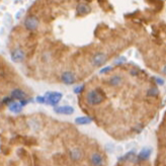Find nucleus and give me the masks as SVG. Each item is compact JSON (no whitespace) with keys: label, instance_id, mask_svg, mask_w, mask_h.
I'll list each match as a JSON object with an SVG mask.
<instances>
[{"label":"nucleus","instance_id":"nucleus-1","mask_svg":"<svg viewBox=\"0 0 166 166\" xmlns=\"http://www.w3.org/2000/svg\"><path fill=\"white\" fill-rule=\"evenodd\" d=\"M86 100L88 104L90 105H98L104 100V95L97 89H93V90L88 92Z\"/></svg>","mask_w":166,"mask_h":166},{"label":"nucleus","instance_id":"nucleus-2","mask_svg":"<svg viewBox=\"0 0 166 166\" xmlns=\"http://www.w3.org/2000/svg\"><path fill=\"white\" fill-rule=\"evenodd\" d=\"M63 94L61 92H57V91H51V92H47L46 95H45V98H46V102H48L50 105H55L58 104L61 99H62Z\"/></svg>","mask_w":166,"mask_h":166},{"label":"nucleus","instance_id":"nucleus-3","mask_svg":"<svg viewBox=\"0 0 166 166\" xmlns=\"http://www.w3.org/2000/svg\"><path fill=\"white\" fill-rule=\"evenodd\" d=\"M24 26H26L28 31H35L39 26V19L34 15L27 16L24 20Z\"/></svg>","mask_w":166,"mask_h":166},{"label":"nucleus","instance_id":"nucleus-4","mask_svg":"<svg viewBox=\"0 0 166 166\" xmlns=\"http://www.w3.org/2000/svg\"><path fill=\"white\" fill-rule=\"evenodd\" d=\"M107 57L103 53H96V54L92 57V64L94 65L96 67H100L102 66V65L105 63V61H107Z\"/></svg>","mask_w":166,"mask_h":166},{"label":"nucleus","instance_id":"nucleus-5","mask_svg":"<svg viewBox=\"0 0 166 166\" xmlns=\"http://www.w3.org/2000/svg\"><path fill=\"white\" fill-rule=\"evenodd\" d=\"M61 80H62V82L64 84H67V85L73 84L75 82V75L70 71H66L61 76Z\"/></svg>","mask_w":166,"mask_h":166},{"label":"nucleus","instance_id":"nucleus-6","mask_svg":"<svg viewBox=\"0 0 166 166\" xmlns=\"http://www.w3.org/2000/svg\"><path fill=\"white\" fill-rule=\"evenodd\" d=\"M24 59V52L21 50V49H15L14 51H12L11 53V60L13 62H21V61Z\"/></svg>","mask_w":166,"mask_h":166},{"label":"nucleus","instance_id":"nucleus-7","mask_svg":"<svg viewBox=\"0 0 166 166\" xmlns=\"http://www.w3.org/2000/svg\"><path fill=\"white\" fill-rule=\"evenodd\" d=\"M55 112L60 113V115H66V116H70L74 112V108L70 105H63V107H55Z\"/></svg>","mask_w":166,"mask_h":166},{"label":"nucleus","instance_id":"nucleus-8","mask_svg":"<svg viewBox=\"0 0 166 166\" xmlns=\"http://www.w3.org/2000/svg\"><path fill=\"white\" fill-rule=\"evenodd\" d=\"M90 162L93 166H102L104 164V160L103 157L100 155L98 153H94L91 155L90 158Z\"/></svg>","mask_w":166,"mask_h":166},{"label":"nucleus","instance_id":"nucleus-9","mask_svg":"<svg viewBox=\"0 0 166 166\" xmlns=\"http://www.w3.org/2000/svg\"><path fill=\"white\" fill-rule=\"evenodd\" d=\"M76 11L79 15H85V14H88L91 11V8L86 3H80L77 5Z\"/></svg>","mask_w":166,"mask_h":166},{"label":"nucleus","instance_id":"nucleus-10","mask_svg":"<svg viewBox=\"0 0 166 166\" xmlns=\"http://www.w3.org/2000/svg\"><path fill=\"white\" fill-rule=\"evenodd\" d=\"M151 153H152L151 148L144 147V148L140 151L139 155H138V158H139L140 161H146V160L149 159V157H150V155H151Z\"/></svg>","mask_w":166,"mask_h":166},{"label":"nucleus","instance_id":"nucleus-11","mask_svg":"<svg viewBox=\"0 0 166 166\" xmlns=\"http://www.w3.org/2000/svg\"><path fill=\"white\" fill-rule=\"evenodd\" d=\"M13 99H18V100H22L26 98V92L21 89H14L13 91L11 92V95H10Z\"/></svg>","mask_w":166,"mask_h":166},{"label":"nucleus","instance_id":"nucleus-12","mask_svg":"<svg viewBox=\"0 0 166 166\" xmlns=\"http://www.w3.org/2000/svg\"><path fill=\"white\" fill-rule=\"evenodd\" d=\"M8 107H9L10 111L17 113V112H20V111H22V107H21V104H20L19 102H15V101H12L11 103L8 104Z\"/></svg>","mask_w":166,"mask_h":166},{"label":"nucleus","instance_id":"nucleus-13","mask_svg":"<svg viewBox=\"0 0 166 166\" xmlns=\"http://www.w3.org/2000/svg\"><path fill=\"white\" fill-rule=\"evenodd\" d=\"M70 157L73 161H79L82 157V152L79 149H72L70 151Z\"/></svg>","mask_w":166,"mask_h":166},{"label":"nucleus","instance_id":"nucleus-14","mask_svg":"<svg viewBox=\"0 0 166 166\" xmlns=\"http://www.w3.org/2000/svg\"><path fill=\"white\" fill-rule=\"evenodd\" d=\"M91 121H92V120L90 119V117H88V116H78V117H76V119H75V123L77 125H80V126L88 125V124H90Z\"/></svg>","mask_w":166,"mask_h":166},{"label":"nucleus","instance_id":"nucleus-15","mask_svg":"<svg viewBox=\"0 0 166 166\" xmlns=\"http://www.w3.org/2000/svg\"><path fill=\"white\" fill-rule=\"evenodd\" d=\"M135 154H136V152H135V150H133V151H130V152H128L126 155H124L123 157H121L120 158V160L121 161H129V160H132L134 157H135Z\"/></svg>","mask_w":166,"mask_h":166},{"label":"nucleus","instance_id":"nucleus-16","mask_svg":"<svg viewBox=\"0 0 166 166\" xmlns=\"http://www.w3.org/2000/svg\"><path fill=\"white\" fill-rule=\"evenodd\" d=\"M121 83V76H113L109 79V84L112 86H117Z\"/></svg>","mask_w":166,"mask_h":166},{"label":"nucleus","instance_id":"nucleus-17","mask_svg":"<svg viewBox=\"0 0 166 166\" xmlns=\"http://www.w3.org/2000/svg\"><path fill=\"white\" fill-rule=\"evenodd\" d=\"M157 93H158V90L156 88H151L148 90V95H150V96H156Z\"/></svg>","mask_w":166,"mask_h":166},{"label":"nucleus","instance_id":"nucleus-18","mask_svg":"<svg viewBox=\"0 0 166 166\" xmlns=\"http://www.w3.org/2000/svg\"><path fill=\"white\" fill-rule=\"evenodd\" d=\"M84 90V87L81 85V86H77V87H75L74 88V92L76 93V94H79V93L81 92V91H83Z\"/></svg>","mask_w":166,"mask_h":166},{"label":"nucleus","instance_id":"nucleus-19","mask_svg":"<svg viewBox=\"0 0 166 166\" xmlns=\"http://www.w3.org/2000/svg\"><path fill=\"white\" fill-rule=\"evenodd\" d=\"M36 101L40 103H45L46 102V98H45V96H38L36 97Z\"/></svg>","mask_w":166,"mask_h":166},{"label":"nucleus","instance_id":"nucleus-20","mask_svg":"<svg viewBox=\"0 0 166 166\" xmlns=\"http://www.w3.org/2000/svg\"><path fill=\"white\" fill-rule=\"evenodd\" d=\"M111 67H105V68H103L102 69V70H101L99 73H100V74H104V73H107V72H108L109 70H111Z\"/></svg>","mask_w":166,"mask_h":166},{"label":"nucleus","instance_id":"nucleus-21","mask_svg":"<svg viewBox=\"0 0 166 166\" xmlns=\"http://www.w3.org/2000/svg\"><path fill=\"white\" fill-rule=\"evenodd\" d=\"M156 81H157V82L159 83V84H163V83H164L163 80H160V79H158V78H156Z\"/></svg>","mask_w":166,"mask_h":166}]
</instances>
